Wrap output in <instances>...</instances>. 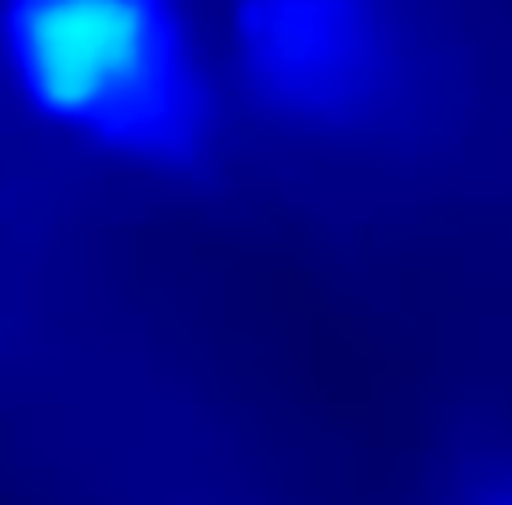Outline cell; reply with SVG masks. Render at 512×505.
Here are the masks:
<instances>
[{
	"instance_id": "6da1fadb",
	"label": "cell",
	"mask_w": 512,
	"mask_h": 505,
	"mask_svg": "<svg viewBox=\"0 0 512 505\" xmlns=\"http://www.w3.org/2000/svg\"><path fill=\"white\" fill-rule=\"evenodd\" d=\"M4 50L43 113L144 158L183 162L204 141L207 92L183 22L141 0L15 8Z\"/></svg>"
},
{
	"instance_id": "7a4b0ae2",
	"label": "cell",
	"mask_w": 512,
	"mask_h": 505,
	"mask_svg": "<svg viewBox=\"0 0 512 505\" xmlns=\"http://www.w3.org/2000/svg\"><path fill=\"white\" fill-rule=\"evenodd\" d=\"M239 46L256 85L295 113H355L390 71V36L362 4H256L239 15Z\"/></svg>"
}]
</instances>
